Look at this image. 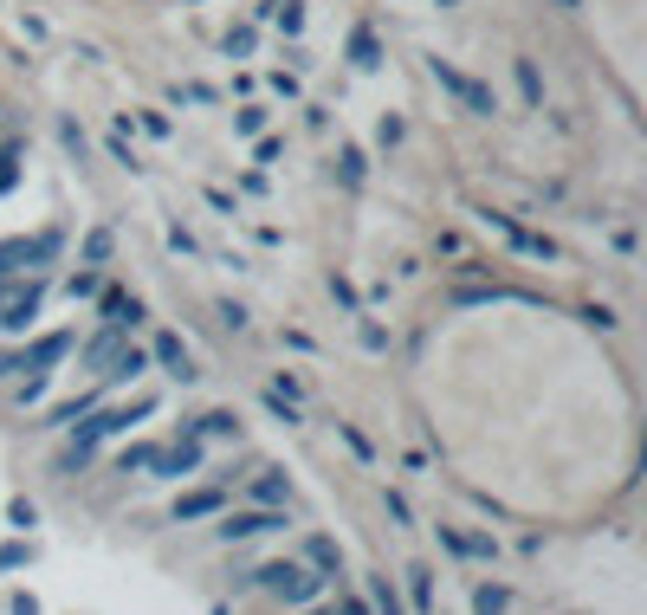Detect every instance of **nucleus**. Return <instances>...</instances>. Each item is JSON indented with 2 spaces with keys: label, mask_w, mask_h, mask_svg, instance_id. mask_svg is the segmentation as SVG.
Returning <instances> with one entry per match:
<instances>
[{
  "label": "nucleus",
  "mask_w": 647,
  "mask_h": 615,
  "mask_svg": "<svg viewBox=\"0 0 647 615\" xmlns=\"http://www.w3.org/2000/svg\"><path fill=\"white\" fill-rule=\"evenodd\" d=\"M149 363H162V376H175V382H195L201 376V369H195V350H188L175 331H162L156 344H149Z\"/></svg>",
  "instance_id": "6e6552de"
},
{
  "label": "nucleus",
  "mask_w": 647,
  "mask_h": 615,
  "mask_svg": "<svg viewBox=\"0 0 647 615\" xmlns=\"http://www.w3.org/2000/svg\"><path fill=\"white\" fill-rule=\"evenodd\" d=\"M136 324H143V298L123 292V285H98V331L110 337H130Z\"/></svg>",
  "instance_id": "423d86ee"
},
{
  "label": "nucleus",
  "mask_w": 647,
  "mask_h": 615,
  "mask_svg": "<svg viewBox=\"0 0 647 615\" xmlns=\"http://www.w3.org/2000/svg\"><path fill=\"white\" fill-rule=\"evenodd\" d=\"M201 460H208V454H201V441H188V434H182V441H175L169 454H156V467H149V473H169V480H188V473H201Z\"/></svg>",
  "instance_id": "9d476101"
},
{
  "label": "nucleus",
  "mask_w": 647,
  "mask_h": 615,
  "mask_svg": "<svg viewBox=\"0 0 647 615\" xmlns=\"http://www.w3.org/2000/svg\"><path fill=\"white\" fill-rule=\"evenodd\" d=\"M337 175H343V188H363V175H369L363 169V149H343V169Z\"/></svg>",
  "instance_id": "393cba45"
},
{
  "label": "nucleus",
  "mask_w": 647,
  "mask_h": 615,
  "mask_svg": "<svg viewBox=\"0 0 647 615\" xmlns=\"http://www.w3.org/2000/svg\"><path fill=\"white\" fill-rule=\"evenodd\" d=\"M369 603H376V615H402V596L389 590V577H369Z\"/></svg>",
  "instance_id": "4be33fe9"
},
{
  "label": "nucleus",
  "mask_w": 647,
  "mask_h": 615,
  "mask_svg": "<svg viewBox=\"0 0 647 615\" xmlns=\"http://www.w3.org/2000/svg\"><path fill=\"white\" fill-rule=\"evenodd\" d=\"M162 240H169V253H182V259H195V253H201V246H195V234H188V227H169V234H162Z\"/></svg>",
  "instance_id": "c85d7f7f"
},
{
  "label": "nucleus",
  "mask_w": 647,
  "mask_h": 615,
  "mask_svg": "<svg viewBox=\"0 0 647 615\" xmlns=\"http://www.w3.org/2000/svg\"><path fill=\"white\" fill-rule=\"evenodd\" d=\"M408 596H415V609H421V615L434 609V577H428V570H421V564L408 570Z\"/></svg>",
  "instance_id": "412c9836"
},
{
  "label": "nucleus",
  "mask_w": 647,
  "mask_h": 615,
  "mask_svg": "<svg viewBox=\"0 0 647 615\" xmlns=\"http://www.w3.org/2000/svg\"><path fill=\"white\" fill-rule=\"evenodd\" d=\"M110 259V227H91L85 234V266H104Z\"/></svg>",
  "instance_id": "5701e85b"
},
{
  "label": "nucleus",
  "mask_w": 647,
  "mask_h": 615,
  "mask_svg": "<svg viewBox=\"0 0 647 615\" xmlns=\"http://www.w3.org/2000/svg\"><path fill=\"white\" fill-rule=\"evenodd\" d=\"M143 415H156V395H136V402H117V408H91V415H78V421H72V447H65V460H59V467H65V473H72V467H85V460L98 454L104 441L130 434Z\"/></svg>",
  "instance_id": "f257e3e1"
},
{
  "label": "nucleus",
  "mask_w": 647,
  "mask_h": 615,
  "mask_svg": "<svg viewBox=\"0 0 647 615\" xmlns=\"http://www.w3.org/2000/svg\"><path fill=\"white\" fill-rule=\"evenodd\" d=\"M337 615H369V603H363V596H343V603H337Z\"/></svg>",
  "instance_id": "72a5a7b5"
},
{
  "label": "nucleus",
  "mask_w": 647,
  "mask_h": 615,
  "mask_svg": "<svg viewBox=\"0 0 647 615\" xmlns=\"http://www.w3.org/2000/svg\"><path fill=\"white\" fill-rule=\"evenodd\" d=\"M214 538L220 544H246V538H266V531H285V512L279 505H253V512H214Z\"/></svg>",
  "instance_id": "39448f33"
},
{
  "label": "nucleus",
  "mask_w": 647,
  "mask_h": 615,
  "mask_svg": "<svg viewBox=\"0 0 647 615\" xmlns=\"http://www.w3.org/2000/svg\"><path fill=\"white\" fill-rule=\"evenodd\" d=\"M220 324H227V331H246V305H233V298H227V305H220Z\"/></svg>",
  "instance_id": "c756f323"
},
{
  "label": "nucleus",
  "mask_w": 647,
  "mask_h": 615,
  "mask_svg": "<svg viewBox=\"0 0 647 615\" xmlns=\"http://www.w3.org/2000/svg\"><path fill=\"white\" fill-rule=\"evenodd\" d=\"M65 253V234L46 227V234H20V240H0V279H20V272H39Z\"/></svg>",
  "instance_id": "7ed1b4c3"
},
{
  "label": "nucleus",
  "mask_w": 647,
  "mask_h": 615,
  "mask_svg": "<svg viewBox=\"0 0 647 615\" xmlns=\"http://www.w3.org/2000/svg\"><path fill=\"white\" fill-rule=\"evenodd\" d=\"M253 499H259V505H285V499H292V473H279V467H259V480H253Z\"/></svg>",
  "instance_id": "dca6fc26"
},
{
  "label": "nucleus",
  "mask_w": 647,
  "mask_h": 615,
  "mask_svg": "<svg viewBox=\"0 0 647 615\" xmlns=\"http://www.w3.org/2000/svg\"><path fill=\"white\" fill-rule=\"evenodd\" d=\"M39 305H46V285L26 279V285H7V298H0V331L7 337H26L39 318Z\"/></svg>",
  "instance_id": "0eeeda50"
},
{
  "label": "nucleus",
  "mask_w": 647,
  "mask_h": 615,
  "mask_svg": "<svg viewBox=\"0 0 647 615\" xmlns=\"http://www.w3.org/2000/svg\"><path fill=\"white\" fill-rule=\"evenodd\" d=\"M512 609V590H505V583H479L473 590V615H505Z\"/></svg>",
  "instance_id": "f3484780"
},
{
  "label": "nucleus",
  "mask_w": 647,
  "mask_h": 615,
  "mask_svg": "<svg viewBox=\"0 0 647 615\" xmlns=\"http://www.w3.org/2000/svg\"><path fill=\"white\" fill-rule=\"evenodd\" d=\"M156 454H162V447H149V441H130V447L117 454V467H123V473H149V467H156Z\"/></svg>",
  "instance_id": "a211bd4d"
},
{
  "label": "nucleus",
  "mask_w": 647,
  "mask_h": 615,
  "mask_svg": "<svg viewBox=\"0 0 647 615\" xmlns=\"http://www.w3.org/2000/svg\"><path fill=\"white\" fill-rule=\"evenodd\" d=\"M434 78H440V85H447L453 98L466 104V111H492V91H486V85H473V78H460L453 65H440V59H434Z\"/></svg>",
  "instance_id": "f8f14e48"
},
{
  "label": "nucleus",
  "mask_w": 647,
  "mask_h": 615,
  "mask_svg": "<svg viewBox=\"0 0 647 615\" xmlns=\"http://www.w3.org/2000/svg\"><path fill=\"white\" fill-rule=\"evenodd\" d=\"M330 298H337L343 311H356V318H363V305H356V285L343 279V272H330Z\"/></svg>",
  "instance_id": "a878e982"
},
{
  "label": "nucleus",
  "mask_w": 647,
  "mask_h": 615,
  "mask_svg": "<svg viewBox=\"0 0 647 615\" xmlns=\"http://www.w3.org/2000/svg\"><path fill=\"white\" fill-rule=\"evenodd\" d=\"M20 564H33V544H20V538L0 544V570H20Z\"/></svg>",
  "instance_id": "bb28decb"
},
{
  "label": "nucleus",
  "mask_w": 647,
  "mask_h": 615,
  "mask_svg": "<svg viewBox=\"0 0 647 615\" xmlns=\"http://www.w3.org/2000/svg\"><path fill=\"white\" fill-rule=\"evenodd\" d=\"M305 564L318 570V577H343V551H337V538H305Z\"/></svg>",
  "instance_id": "2eb2a0df"
},
{
  "label": "nucleus",
  "mask_w": 647,
  "mask_h": 615,
  "mask_svg": "<svg viewBox=\"0 0 647 615\" xmlns=\"http://www.w3.org/2000/svg\"><path fill=\"white\" fill-rule=\"evenodd\" d=\"M434 531H440V544H447L453 557H479V564L499 557V538H492V531H460V525H434Z\"/></svg>",
  "instance_id": "1a4fd4ad"
},
{
  "label": "nucleus",
  "mask_w": 647,
  "mask_h": 615,
  "mask_svg": "<svg viewBox=\"0 0 647 615\" xmlns=\"http://www.w3.org/2000/svg\"><path fill=\"white\" fill-rule=\"evenodd\" d=\"M7 525H13V531H20V538H26V531H33V525H39V505H26V499H13V505H7Z\"/></svg>",
  "instance_id": "b1692460"
},
{
  "label": "nucleus",
  "mask_w": 647,
  "mask_h": 615,
  "mask_svg": "<svg viewBox=\"0 0 647 615\" xmlns=\"http://www.w3.org/2000/svg\"><path fill=\"white\" fill-rule=\"evenodd\" d=\"M479 221H486L492 234H499L505 246H512V253H525V259H557V240H550V234H538V227H525L518 214H499V208H486Z\"/></svg>",
  "instance_id": "20e7f679"
},
{
  "label": "nucleus",
  "mask_w": 647,
  "mask_h": 615,
  "mask_svg": "<svg viewBox=\"0 0 647 615\" xmlns=\"http://www.w3.org/2000/svg\"><path fill=\"white\" fill-rule=\"evenodd\" d=\"M98 402H104V382H98V389H85V395H65V402H52L39 428H72V421H78V415H91Z\"/></svg>",
  "instance_id": "9b49d317"
},
{
  "label": "nucleus",
  "mask_w": 647,
  "mask_h": 615,
  "mask_svg": "<svg viewBox=\"0 0 647 615\" xmlns=\"http://www.w3.org/2000/svg\"><path fill=\"white\" fill-rule=\"evenodd\" d=\"M39 395H46V376H33V382H20V408H33Z\"/></svg>",
  "instance_id": "2f4dec72"
},
{
  "label": "nucleus",
  "mask_w": 647,
  "mask_h": 615,
  "mask_svg": "<svg viewBox=\"0 0 647 615\" xmlns=\"http://www.w3.org/2000/svg\"><path fill=\"white\" fill-rule=\"evenodd\" d=\"M7 615H39V603H33V596H13V603H7Z\"/></svg>",
  "instance_id": "473e14b6"
},
{
  "label": "nucleus",
  "mask_w": 647,
  "mask_h": 615,
  "mask_svg": "<svg viewBox=\"0 0 647 615\" xmlns=\"http://www.w3.org/2000/svg\"><path fill=\"white\" fill-rule=\"evenodd\" d=\"M182 434H188V441H233V434H240V421H233L227 408H208V415L182 421Z\"/></svg>",
  "instance_id": "ddd939ff"
},
{
  "label": "nucleus",
  "mask_w": 647,
  "mask_h": 615,
  "mask_svg": "<svg viewBox=\"0 0 647 615\" xmlns=\"http://www.w3.org/2000/svg\"><path fill=\"white\" fill-rule=\"evenodd\" d=\"M0 298H7V279H0Z\"/></svg>",
  "instance_id": "f704fd0d"
},
{
  "label": "nucleus",
  "mask_w": 647,
  "mask_h": 615,
  "mask_svg": "<svg viewBox=\"0 0 647 615\" xmlns=\"http://www.w3.org/2000/svg\"><path fill=\"white\" fill-rule=\"evenodd\" d=\"M246 577H253L266 596H279V603H318V596H324V583H330V577H318L311 564H298V557L259 564V570H246Z\"/></svg>",
  "instance_id": "f03ea898"
},
{
  "label": "nucleus",
  "mask_w": 647,
  "mask_h": 615,
  "mask_svg": "<svg viewBox=\"0 0 647 615\" xmlns=\"http://www.w3.org/2000/svg\"><path fill=\"white\" fill-rule=\"evenodd\" d=\"M214 512H227V492L220 486H195L175 499V518H214Z\"/></svg>",
  "instance_id": "4468645a"
},
{
  "label": "nucleus",
  "mask_w": 647,
  "mask_h": 615,
  "mask_svg": "<svg viewBox=\"0 0 647 615\" xmlns=\"http://www.w3.org/2000/svg\"><path fill=\"white\" fill-rule=\"evenodd\" d=\"M98 285H104V272L85 266V272H72V279H65V298H72V305H78V298H98Z\"/></svg>",
  "instance_id": "6ab92c4d"
},
{
  "label": "nucleus",
  "mask_w": 647,
  "mask_h": 615,
  "mask_svg": "<svg viewBox=\"0 0 647 615\" xmlns=\"http://www.w3.org/2000/svg\"><path fill=\"white\" fill-rule=\"evenodd\" d=\"M382 512H389L395 525H415V512H408V499H402V492H389V486H382Z\"/></svg>",
  "instance_id": "cd10ccee"
},
{
  "label": "nucleus",
  "mask_w": 647,
  "mask_h": 615,
  "mask_svg": "<svg viewBox=\"0 0 647 615\" xmlns=\"http://www.w3.org/2000/svg\"><path fill=\"white\" fill-rule=\"evenodd\" d=\"M311 615H324V609H311Z\"/></svg>",
  "instance_id": "c9c22d12"
},
{
  "label": "nucleus",
  "mask_w": 647,
  "mask_h": 615,
  "mask_svg": "<svg viewBox=\"0 0 647 615\" xmlns=\"http://www.w3.org/2000/svg\"><path fill=\"white\" fill-rule=\"evenodd\" d=\"M337 441H343V447H350V454H356V460H376V447H369V434H363V428H356V421H337Z\"/></svg>",
  "instance_id": "aec40b11"
},
{
  "label": "nucleus",
  "mask_w": 647,
  "mask_h": 615,
  "mask_svg": "<svg viewBox=\"0 0 647 615\" xmlns=\"http://www.w3.org/2000/svg\"><path fill=\"white\" fill-rule=\"evenodd\" d=\"M583 324H596V331H615V311H609V305H589Z\"/></svg>",
  "instance_id": "7c9ffc66"
}]
</instances>
